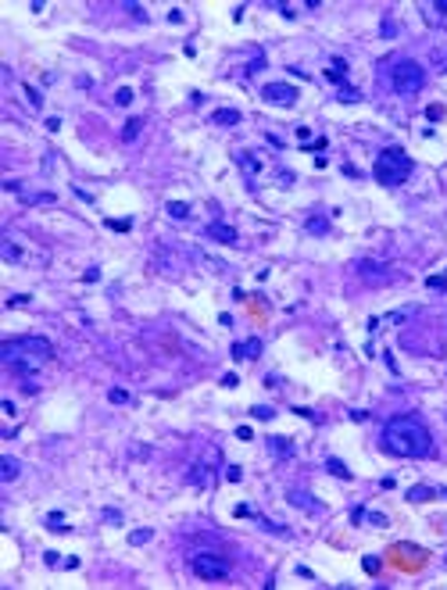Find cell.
Listing matches in <instances>:
<instances>
[{"instance_id":"6da1fadb","label":"cell","mask_w":447,"mask_h":590,"mask_svg":"<svg viewBox=\"0 0 447 590\" xmlns=\"http://www.w3.org/2000/svg\"><path fill=\"white\" fill-rule=\"evenodd\" d=\"M383 447L397 458H426L433 451V433L419 415H394L383 426Z\"/></svg>"},{"instance_id":"7a4b0ae2","label":"cell","mask_w":447,"mask_h":590,"mask_svg":"<svg viewBox=\"0 0 447 590\" xmlns=\"http://www.w3.org/2000/svg\"><path fill=\"white\" fill-rule=\"evenodd\" d=\"M54 358V343L47 336H18L0 343V362L15 369L18 376H32L39 365H47Z\"/></svg>"},{"instance_id":"3957f363","label":"cell","mask_w":447,"mask_h":590,"mask_svg":"<svg viewBox=\"0 0 447 590\" xmlns=\"http://www.w3.org/2000/svg\"><path fill=\"white\" fill-rule=\"evenodd\" d=\"M372 175H376V183H383V186H401L404 179L412 175V157L404 154L401 147H386V150L376 157Z\"/></svg>"},{"instance_id":"277c9868","label":"cell","mask_w":447,"mask_h":590,"mask_svg":"<svg viewBox=\"0 0 447 590\" xmlns=\"http://www.w3.org/2000/svg\"><path fill=\"white\" fill-rule=\"evenodd\" d=\"M390 86H394V93H401V97H415L422 86H426V68L419 65V61H397L394 68H390Z\"/></svg>"},{"instance_id":"5b68a950","label":"cell","mask_w":447,"mask_h":590,"mask_svg":"<svg viewBox=\"0 0 447 590\" xmlns=\"http://www.w3.org/2000/svg\"><path fill=\"white\" fill-rule=\"evenodd\" d=\"M190 569H193V576H200V579H211V583L229 576V562H226V558H218V555H193Z\"/></svg>"},{"instance_id":"8992f818","label":"cell","mask_w":447,"mask_h":590,"mask_svg":"<svg viewBox=\"0 0 447 590\" xmlns=\"http://www.w3.org/2000/svg\"><path fill=\"white\" fill-rule=\"evenodd\" d=\"M261 97L268 100V104H279V107H290V104H297V86H290V83H265L261 86Z\"/></svg>"},{"instance_id":"52a82bcc","label":"cell","mask_w":447,"mask_h":590,"mask_svg":"<svg viewBox=\"0 0 447 590\" xmlns=\"http://www.w3.org/2000/svg\"><path fill=\"white\" fill-rule=\"evenodd\" d=\"M204 236H211V240H218V244H236V229L226 225V222H211L204 229Z\"/></svg>"},{"instance_id":"ba28073f","label":"cell","mask_w":447,"mask_h":590,"mask_svg":"<svg viewBox=\"0 0 447 590\" xmlns=\"http://www.w3.org/2000/svg\"><path fill=\"white\" fill-rule=\"evenodd\" d=\"M287 501H290V504H297V508H304V511H311V515H318V511H322V504H318V501H311L304 490H290V494H287Z\"/></svg>"},{"instance_id":"9c48e42d","label":"cell","mask_w":447,"mask_h":590,"mask_svg":"<svg viewBox=\"0 0 447 590\" xmlns=\"http://www.w3.org/2000/svg\"><path fill=\"white\" fill-rule=\"evenodd\" d=\"M261 354V340H247V343H233V358H258Z\"/></svg>"},{"instance_id":"30bf717a","label":"cell","mask_w":447,"mask_h":590,"mask_svg":"<svg viewBox=\"0 0 447 590\" xmlns=\"http://www.w3.org/2000/svg\"><path fill=\"white\" fill-rule=\"evenodd\" d=\"M18 472H22V461L18 458H11V454H4V458H0V480H18Z\"/></svg>"},{"instance_id":"8fae6325","label":"cell","mask_w":447,"mask_h":590,"mask_svg":"<svg viewBox=\"0 0 447 590\" xmlns=\"http://www.w3.org/2000/svg\"><path fill=\"white\" fill-rule=\"evenodd\" d=\"M240 122V111L236 107H218L211 111V126H236Z\"/></svg>"},{"instance_id":"7c38bea8","label":"cell","mask_w":447,"mask_h":590,"mask_svg":"<svg viewBox=\"0 0 447 590\" xmlns=\"http://www.w3.org/2000/svg\"><path fill=\"white\" fill-rule=\"evenodd\" d=\"M358 272L365 275V279H379V283L386 279V272H383V265H376V261H361V265H358Z\"/></svg>"},{"instance_id":"4fadbf2b","label":"cell","mask_w":447,"mask_h":590,"mask_svg":"<svg viewBox=\"0 0 447 590\" xmlns=\"http://www.w3.org/2000/svg\"><path fill=\"white\" fill-rule=\"evenodd\" d=\"M268 447H272L279 458H290V454H294V444H290L287 437H268Z\"/></svg>"},{"instance_id":"5bb4252c","label":"cell","mask_w":447,"mask_h":590,"mask_svg":"<svg viewBox=\"0 0 447 590\" xmlns=\"http://www.w3.org/2000/svg\"><path fill=\"white\" fill-rule=\"evenodd\" d=\"M140 129H143V118H129V122H126V129H122V140H136L140 136Z\"/></svg>"},{"instance_id":"9a60e30c","label":"cell","mask_w":447,"mask_h":590,"mask_svg":"<svg viewBox=\"0 0 447 590\" xmlns=\"http://www.w3.org/2000/svg\"><path fill=\"white\" fill-rule=\"evenodd\" d=\"M326 468L333 472V476H340V480H351V468H347L340 458H326Z\"/></svg>"},{"instance_id":"2e32d148","label":"cell","mask_w":447,"mask_h":590,"mask_svg":"<svg viewBox=\"0 0 447 590\" xmlns=\"http://www.w3.org/2000/svg\"><path fill=\"white\" fill-rule=\"evenodd\" d=\"M0 254H4L8 261H18V258H22V251H18V247H15L11 240H4V244H0Z\"/></svg>"},{"instance_id":"e0dca14e","label":"cell","mask_w":447,"mask_h":590,"mask_svg":"<svg viewBox=\"0 0 447 590\" xmlns=\"http://www.w3.org/2000/svg\"><path fill=\"white\" fill-rule=\"evenodd\" d=\"M169 215H172V218H186V215H190V208H186L183 201H169Z\"/></svg>"},{"instance_id":"ac0fdd59","label":"cell","mask_w":447,"mask_h":590,"mask_svg":"<svg viewBox=\"0 0 447 590\" xmlns=\"http://www.w3.org/2000/svg\"><path fill=\"white\" fill-rule=\"evenodd\" d=\"M236 161H240V165H243V172H247V175H254V172H258V168H261V165H258V161H251V157H247V154H236Z\"/></svg>"},{"instance_id":"d6986e66","label":"cell","mask_w":447,"mask_h":590,"mask_svg":"<svg viewBox=\"0 0 447 590\" xmlns=\"http://www.w3.org/2000/svg\"><path fill=\"white\" fill-rule=\"evenodd\" d=\"M408 497H412V501H429V497H433V490H429V487H412V490H408Z\"/></svg>"},{"instance_id":"ffe728a7","label":"cell","mask_w":447,"mask_h":590,"mask_svg":"<svg viewBox=\"0 0 447 590\" xmlns=\"http://www.w3.org/2000/svg\"><path fill=\"white\" fill-rule=\"evenodd\" d=\"M251 415H254V419H261V422H268V419H272L275 411H272L268 404H258V408H251Z\"/></svg>"},{"instance_id":"44dd1931","label":"cell","mask_w":447,"mask_h":590,"mask_svg":"<svg viewBox=\"0 0 447 590\" xmlns=\"http://www.w3.org/2000/svg\"><path fill=\"white\" fill-rule=\"evenodd\" d=\"M326 229H329L326 218H308V232H326Z\"/></svg>"},{"instance_id":"7402d4cb","label":"cell","mask_w":447,"mask_h":590,"mask_svg":"<svg viewBox=\"0 0 447 590\" xmlns=\"http://www.w3.org/2000/svg\"><path fill=\"white\" fill-rule=\"evenodd\" d=\"M25 100H29V107H36V111H39V107H43V97H39V93H36L32 86L25 90Z\"/></svg>"},{"instance_id":"603a6c76","label":"cell","mask_w":447,"mask_h":590,"mask_svg":"<svg viewBox=\"0 0 447 590\" xmlns=\"http://www.w3.org/2000/svg\"><path fill=\"white\" fill-rule=\"evenodd\" d=\"M150 540V529H133L129 533V544H147Z\"/></svg>"},{"instance_id":"cb8c5ba5","label":"cell","mask_w":447,"mask_h":590,"mask_svg":"<svg viewBox=\"0 0 447 590\" xmlns=\"http://www.w3.org/2000/svg\"><path fill=\"white\" fill-rule=\"evenodd\" d=\"M107 401H111V404H126V401H129V393H126V390H111V393H107Z\"/></svg>"},{"instance_id":"d4e9b609","label":"cell","mask_w":447,"mask_h":590,"mask_svg":"<svg viewBox=\"0 0 447 590\" xmlns=\"http://www.w3.org/2000/svg\"><path fill=\"white\" fill-rule=\"evenodd\" d=\"M115 104H122V107L133 104V90H118V93H115Z\"/></svg>"},{"instance_id":"484cf974","label":"cell","mask_w":447,"mask_h":590,"mask_svg":"<svg viewBox=\"0 0 447 590\" xmlns=\"http://www.w3.org/2000/svg\"><path fill=\"white\" fill-rule=\"evenodd\" d=\"M47 526H50V529H68V526H65V519H61V515H50V519H47Z\"/></svg>"},{"instance_id":"4316f807","label":"cell","mask_w":447,"mask_h":590,"mask_svg":"<svg viewBox=\"0 0 447 590\" xmlns=\"http://www.w3.org/2000/svg\"><path fill=\"white\" fill-rule=\"evenodd\" d=\"M429 286H433V290H443V286H447V275H433Z\"/></svg>"},{"instance_id":"83f0119b","label":"cell","mask_w":447,"mask_h":590,"mask_svg":"<svg viewBox=\"0 0 447 590\" xmlns=\"http://www.w3.org/2000/svg\"><path fill=\"white\" fill-rule=\"evenodd\" d=\"M340 100H361L358 90H340Z\"/></svg>"},{"instance_id":"f1b7e54d","label":"cell","mask_w":447,"mask_h":590,"mask_svg":"<svg viewBox=\"0 0 447 590\" xmlns=\"http://www.w3.org/2000/svg\"><path fill=\"white\" fill-rule=\"evenodd\" d=\"M240 476H243V472H240V468H236V465H229V468H226V480H233V483H236V480H240Z\"/></svg>"},{"instance_id":"f546056e","label":"cell","mask_w":447,"mask_h":590,"mask_svg":"<svg viewBox=\"0 0 447 590\" xmlns=\"http://www.w3.org/2000/svg\"><path fill=\"white\" fill-rule=\"evenodd\" d=\"M369 522H372V526H386V519L379 515V511H369Z\"/></svg>"},{"instance_id":"4dcf8cb0","label":"cell","mask_w":447,"mask_h":590,"mask_svg":"<svg viewBox=\"0 0 447 590\" xmlns=\"http://www.w3.org/2000/svg\"><path fill=\"white\" fill-rule=\"evenodd\" d=\"M433 11H436V15H447V0H440V4H433Z\"/></svg>"}]
</instances>
